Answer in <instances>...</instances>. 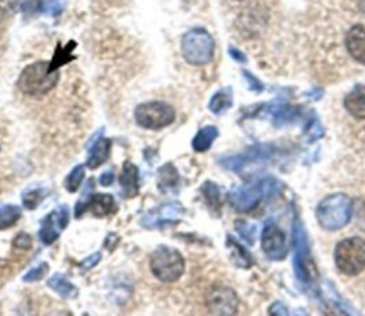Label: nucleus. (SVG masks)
I'll return each mask as SVG.
<instances>
[{
    "label": "nucleus",
    "mask_w": 365,
    "mask_h": 316,
    "mask_svg": "<svg viewBox=\"0 0 365 316\" xmlns=\"http://www.w3.org/2000/svg\"><path fill=\"white\" fill-rule=\"evenodd\" d=\"M218 137V130H217V127H214V126H207V127H203L198 133H197V135L194 137V140H193V148H194V151H197V152H204V151H207L211 145H213V142H214V140Z\"/></svg>",
    "instance_id": "obj_18"
},
{
    "label": "nucleus",
    "mask_w": 365,
    "mask_h": 316,
    "mask_svg": "<svg viewBox=\"0 0 365 316\" xmlns=\"http://www.w3.org/2000/svg\"><path fill=\"white\" fill-rule=\"evenodd\" d=\"M352 217V201L345 194H334L324 198L317 208L318 224L327 231L344 228Z\"/></svg>",
    "instance_id": "obj_3"
},
{
    "label": "nucleus",
    "mask_w": 365,
    "mask_h": 316,
    "mask_svg": "<svg viewBox=\"0 0 365 316\" xmlns=\"http://www.w3.org/2000/svg\"><path fill=\"white\" fill-rule=\"evenodd\" d=\"M345 44L351 57L361 64H365V28L362 25H355L349 29Z\"/></svg>",
    "instance_id": "obj_13"
},
{
    "label": "nucleus",
    "mask_w": 365,
    "mask_h": 316,
    "mask_svg": "<svg viewBox=\"0 0 365 316\" xmlns=\"http://www.w3.org/2000/svg\"><path fill=\"white\" fill-rule=\"evenodd\" d=\"M207 306L213 315H234L239 309V298L227 286H214L208 292Z\"/></svg>",
    "instance_id": "obj_9"
},
{
    "label": "nucleus",
    "mask_w": 365,
    "mask_h": 316,
    "mask_svg": "<svg viewBox=\"0 0 365 316\" xmlns=\"http://www.w3.org/2000/svg\"><path fill=\"white\" fill-rule=\"evenodd\" d=\"M22 215V211L16 205H6L0 208V229L13 226Z\"/></svg>",
    "instance_id": "obj_23"
},
{
    "label": "nucleus",
    "mask_w": 365,
    "mask_h": 316,
    "mask_svg": "<svg viewBox=\"0 0 365 316\" xmlns=\"http://www.w3.org/2000/svg\"><path fill=\"white\" fill-rule=\"evenodd\" d=\"M100 260H102V254L100 253H96V254H93L92 257H89L86 261H83L82 262V268L83 269H92V268H95L99 262H100Z\"/></svg>",
    "instance_id": "obj_35"
},
{
    "label": "nucleus",
    "mask_w": 365,
    "mask_h": 316,
    "mask_svg": "<svg viewBox=\"0 0 365 316\" xmlns=\"http://www.w3.org/2000/svg\"><path fill=\"white\" fill-rule=\"evenodd\" d=\"M85 178V166H78L73 169V171L68 174V177L66 178V190L68 193H76L82 184Z\"/></svg>",
    "instance_id": "obj_26"
},
{
    "label": "nucleus",
    "mask_w": 365,
    "mask_h": 316,
    "mask_svg": "<svg viewBox=\"0 0 365 316\" xmlns=\"http://www.w3.org/2000/svg\"><path fill=\"white\" fill-rule=\"evenodd\" d=\"M44 11L57 16L61 12V4L60 0H44Z\"/></svg>",
    "instance_id": "obj_34"
},
{
    "label": "nucleus",
    "mask_w": 365,
    "mask_h": 316,
    "mask_svg": "<svg viewBox=\"0 0 365 316\" xmlns=\"http://www.w3.org/2000/svg\"><path fill=\"white\" fill-rule=\"evenodd\" d=\"M68 222V209L67 207H59L53 212H50L43 221L40 226V240L44 245L53 244L57 238L60 232L66 228Z\"/></svg>",
    "instance_id": "obj_10"
},
{
    "label": "nucleus",
    "mask_w": 365,
    "mask_h": 316,
    "mask_svg": "<svg viewBox=\"0 0 365 316\" xmlns=\"http://www.w3.org/2000/svg\"><path fill=\"white\" fill-rule=\"evenodd\" d=\"M110 147L112 141L109 138H100L95 142V145L90 148L88 158V167L90 170H96L107 162V158L110 155Z\"/></svg>",
    "instance_id": "obj_16"
},
{
    "label": "nucleus",
    "mask_w": 365,
    "mask_h": 316,
    "mask_svg": "<svg viewBox=\"0 0 365 316\" xmlns=\"http://www.w3.org/2000/svg\"><path fill=\"white\" fill-rule=\"evenodd\" d=\"M233 104V95H232V89H223L220 92H217L211 100H210V110L214 114H223L225 111H227Z\"/></svg>",
    "instance_id": "obj_20"
},
{
    "label": "nucleus",
    "mask_w": 365,
    "mask_h": 316,
    "mask_svg": "<svg viewBox=\"0 0 365 316\" xmlns=\"http://www.w3.org/2000/svg\"><path fill=\"white\" fill-rule=\"evenodd\" d=\"M23 204L29 209H35L43 200V191L42 190H29L23 194Z\"/></svg>",
    "instance_id": "obj_27"
},
{
    "label": "nucleus",
    "mask_w": 365,
    "mask_h": 316,
    "mask_svg": "<svg viewBox=\"0 0 365 316\" xmlns=\"http://www.w3.org/2000/svg\"><path fill=\"white\" fill-rule=\"evenodd\" d=\"M159 188L160 191L163 193H167L170 190H174L179 184V173L176 170V167L169 163L166 166H163L160 170H159Z\"/></svg>",
    "instance_id": "obj_19"
},
{
    "label": "nucleus",
    "mask_w": 365,
    "mask_h": 316,
    "mask_svg": "<svg viewBox=\"0 0 365 316\" xmlns=\"http://www.w3.org/2000/svg\"><path fill=\"white\" fill-rule=\"evenodd\" d=\"M227 247H230L234 251V257H237L236 262H237L239 267L249 268L253 264V260L249 255V253L236 240H233L232 236H229V238H227Z\"/></svg>",
    "instance_id": "obj_25"
},
{
    "label": "nucleus",
    "mask_w": 365,
    "mask_h": 316,
    "mask_svg": "<svg viewBox=\"0 0 365 316\" xmlns=\"http://www.w3.org/2000/svg\"><path fill=\"white\" fill-rule=\"evenodd\" d=\"M113 181H114V174H113L112 171H106V173H103V174L100 176V178H99V183H100V186H103V187H109V186H112V184H113Z\"/></svg>",
    "instance_id": "obj_37"
},
{
    "label": "nucleus",
    "mask_w": 365,
    "mask_h": 316,
    "mask_svg": "<svg viewBox=\"0 0 365 316\" xmlns=\"http://www.w3.org/2000/svg\"><path fill=\"white\" fill-rule=\"evenodd\" d=\"M68 51L70 49L66 47L64 50H59L52 61H37L28 66L22 71L18 82L20 92L32 97L43 96L52 92L59 83L60 66L70 60Z\"/></svg>",
    "instance_id": "obj_1"
},
{
    "label": "nucleus",
    "mask_w": 365,
    "mask_h": 316,
    "mask_svg": "<svg viewBox=\"0 0 365 316\" xmlns=\"http://www.w3.org/2000/svg\"><path fill=\"white\" fill-rule=\"evenodd\" d=\"M46 272H47V264H40L39 267H36V268H33L32 271H29V272L26 274V276L23 278V281H25V282H35V281H39V279H42V278L46 275Z\"/></svg>",
    "instance_id": "obj_30"
},
{
    "label": "nucleus",
    "mask_w": 365,
    "mask_h": 316,
    "mask_svg": "<svg viewBox=\"0 0 365 316\" xmlns=\"http://www.w3.org/2000/svg\"><path fill=\"white\" fill-rule=\"evenodd\" d=\"M337 268L345 275H358L365 268V240L354 236L335 248Z\"/></svg>",
    "instance_id": "obj_6"
},
{
    "label": "nucleus",
    "mask_w": 365,
    "mask_h": 316,
    "mask_svg": "<svg viewBox=\"0 0 365 316\" xmlns=\"http://www.w3.org/2000/svg\"><path fill=\"white\" fill-rule=\"evenodd\" d=\"M137 124L148 130H162L176 120V110L163 102H152L140 104L134 111Z\"/></svg>",
    "instance_id": "obj_7"
},
{
    "label": "nucleus",
    "mask_w": 365,
    "mask_h": 316,
    "mask_svg": "<svg viewBox=\"0 0 365 316\" xmlns=\"http://www.w3.org/2000/svg\"><path fill=\"white\" fill-rule=\"evenodd\" d=\"M229 54H230L236 61H239V63H246V61H247L246 54H244L243 51H240L239 49H236V47H230V49H229Z\"/></svg>",
    "instance_id": "obj_36"
},
{
    "label": "nucleus",
    "mask_w": 365,
    "mask_h": 316,
    "mask_svg": "<svg viewBox=\"0 0 365 316\" xmlns=\"http://www.w3.org/2000/svg\"><path fill=\"white\" fill-rule=\"evenodd\" d=\"M293 235H294V248H296V257H294L296 274L299 279L304 282H313L318 278V269L310 254L309 238H307L304 225L300 221L294 222Z\"/></svg>",
    "instance_id": "obj_8"
},
{
    "label": "nucleus",
    "mask_w": 365,
    "mask_h": 316,
    "mask_svg": "<svg viewBox=\"0 0 365 316\" xmlns=\"http://www.w3.org/2000/svg\"><path fill=\"white\" fill-rule=\"evenodd\" d=\"M119 184L121 187V194L126 198H133L138 193V170L134 164L126 162L119 177Z\"/></svg>",
    "instance_id": "obj_14"
},
{
    "label": "nucleus",
    "mask_w": 365,
    "mask_h": 316,
    "mask_svg": "<svg viewBox=\"0 0 365 316\" xmlns=\"http://www.w3.org/2000/svg\"><path fill=\"white\" fill-rule=\"evenodd\" d=\"M201 194L204 195V200L211 208L214 209L220 208V188H218L214 183H210V181L204 183L201 187Z\"/></svg>",
    "instance_id": "obj_24"
},
{
    "label": "nucleus",
    "mask_w": 365,
    "mask_h": 316,
    "mask_svg": "<svg viewBox=\"0 0 365 316\" xmlns=\"http://www.w3.org/2000/svg\"><path fill=\"white\" fill-rule=\"evenodd\" d=\"M261 248L270 260L280 261L287 255V244L284 232L274 224H267L263 231Z\"/></svg>",
    "instance_id": "obj_11"
},
{
    "label": "nucleus",
    "mask_w": 365,
    "mask_h": 316,
    "mask_svg": "<svg viewBox=\"0 0 365 316\" xmlns=\"http://www.w3.org/2000/svg\"><path fill=\"white\" fill-rule=\"evenodd\" d=\"M114 207V200L107 194H93L89 208H92L95 217H106Z\"/></svg>",
    "instance_id": "obj_21"
},
{
    "label": "nucleus",
    "mask_w": 365,
    "mask_h": 316,
    "mask_svg": "<svg viewBox=\"0 0 365 316\" xmlns=\"http://www.w3.org/2000/svg\"><path fill=\"white\" fill-rule=\"evenodd\" d=\"M47 285L57 292L61 298H75L78 295V289L76 286L73 285L64 275L60 274H54L53 276H50V279L47 281Z\"/></svg>",
    "instance_id": "obj_17"
},
{
    "label": "nucleus",
    "mask_w": 365,
    "mask_h": 316,
    "mask_svg": "<svg viewBox=\"0 0 365 316\" xmlns=\"http://www.w3.org/2000/svg\"><path fill=\"white\" fill-rule=\"evenodd\" d=\"M270 151H268V147L265 145H258V147H254L249 151H246L244 154H239V155H233V157H229V158H225V160L222 162V164L227 169V170H232V171H241L247 164L253 163V162H261V160H265V158L268 157Z\"/></svg>",
    "instance_id": "obj_12"
},
{
    "label": "nucleus",
    "mask_w": 365,
    "mask_h": 316,
    "mask_svg": "<svg viewBox=\"0 0 365 316\" xmlns=\"http://www.w3.org/2000/svg\"><path fill=\"white\" fill-rule=\"evenodd\" d=\"M15 6V0H0V20L8 18Z\"/></svg>",
    "instance_id": "obj_33"
},
{
    "label": "nucleus",
    "mask_w": 365,
    "mask_h": 316,
    "mask_svg": "<svg viewBox=\"0 0 365 316\" xmlns=\"http://www.w3.org/2000/svg\"><path fill=\"white\" fill-rule=\"evenodd\" d=\"M214 39L203 28L189 30L181 40V53L187 63L193 66H204L214 56Z\"/></svg>",
    "instance_id": "obj_4"
},
{
    "label": "nucleus",
    "mask_w": 365,
    "mask_h": 316,
    "mask_svg": "<svg viewBox=\"0 0 365 316\" xmlns=\"http://www.w3.org/2000/svg\"><path fill=\"white\" fill-rule=\"evenodd\" d=\"M358 6H359V11L365 15V0H358Z\"/></svg>",
    "instance_id": "obj_38"
},
{
    "label": "nucleus",
    "mask_w": 365,
    "mask_h": 316,
    "mask_svg": "<svg viewBox=\"0 0 365 316\" xmlns=\"http://www.w3.org/2000/svg\"><path fill=\"white\" fill-rule=\"evenodd\" d=\"M240 235L243 236V238L249 243V244H254V236H256V226L251 225V224H247V222H237L236 224Z\"/></svg>",
    "instance_id": "obj_28"
},
{
    "label": "nucleus",
    "mask_w": 365,
    "mask_h": 316,
    "mask_svg": "<svg viewBox=\"0 0 365 316\" xmlns=\"http://www.w3.org/2000/svg\"><path fill=\"white\" fill-rule=\"evenodd\" d=\"M243 75H244L246 82H247V86H249V89L251 92L261 93L264 90V85L258 80V78L254 74H251L249 70H243Z\"/></svg>",
    "instance_id": "obj_29"
},
{
    "label": "nucleus",
    "mask_w": 365,
    "mask_h": 316,
    "mask_svg": "<svg viewBox=\"0 0 365 316\" xmlns=\"http://www.w3.org/2000/svg\"><path fill=\"white\" fill-rule=\"evenodd\" d=\"M42 0H22V11L25 13L33 15L42 9Z\"/></svg>",
    "instance_id": "obj_31"
},
{
    "label": "nucleus",
    "mask_w": 365,
    "mask_h": 316,
    "mask_svg": "<svg viewBox=\"0 0 365 316\" xmlns=\"http://www.w3.org/2000/svg\"><path fill=\"white\" fill-rule=\"evenodd\" d=\"M150 268L159 281L172 284L184 274V260L177 250L162 245L152 254Z\"/></svg>",
    "instance_id": "obj_5"
},
{
    "label": "nucleus",
    "mask_w": 365,
    "mask_h": 316,
    "mask_svg": "<svg viewBox=\"0 0 365 316\" xmlns=\"http://www.w3.org/2000/svg\"><path fill=\"white\" fill-rule=\"evenodd\" d=\"M271 114L274 117V123L277 126L287 124L289 121H293L299 116V109L288 106V104H275L271 109Z\"/></svg>",
    "instance_id": "obj_22"
},
{
    "label": "nucleus",
    "mask_w": 365,
    "mask_h": 316,
    "mask_svg": "<svg viewBox=\"0 0 365 316\" xmlns=\"http://www.w3.org/2000/svg\"><path fill=\"white\" fill-rule=\"evenodd\" d=\"M281 190L282 184L278 180L267 177L257 183L234 188L229 194V202L237 211H250L254 207H257L261 201L278 195Z\"/></svg>",
    "instance_id": "obj_2"
},
{
    "label": "nucleus",
    "mask_w": 365,
    "mask_h": 316,
    "mask_svg": "<svg viewBox=\"0 0 365 316\" xmlns=\"http://www.w3.org/2000/svg\"><path fill=\"white\" fill-rule=\"evenodd\" d=\"M347 111L358 120L365 119V86H355L344 100Z\"/></svg>",
    "instance_id": "obj_15"
},
{
    "label": "nucleus",
    "mask_w": 365,
    "mask_h": 316,
    "mask_svg": "<svg viewBox=\"0 0 365 316\" xmlns=\"http://www.w3.org/2000/svg\"><path fill=\"white\" fill-rule=\"evenodd\" d=\"M13 245L16 247V248H19V250H29L30 247H32V238H30V235L29 233H25V232H22V233H19L16 238H15V241H13Z\"/></svg>",
    "instance_id": "obj_32"
}]
</instances>
